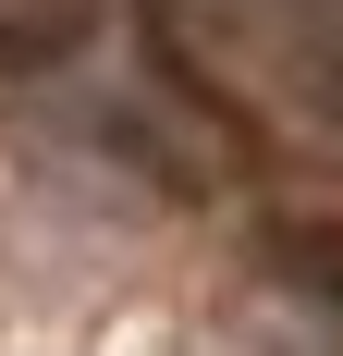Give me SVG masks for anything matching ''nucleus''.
Instances as JSON below:
<instances>
[{
  "label": "nucleus",
  "mask_w": 343,
  "mask_h": 356,
  "mask_svg": "<svg viewBox=\"0 0 343 356\" xmlns=\"http://www.w3.org/2000/svg\"><path fill=\"white\" fill-rule=\"evenodd\" d=\"M99 25V0H0V62H62Z\"/></svg>",
  "instance_id": "obj_2"
},
{
  "label": "nucleus",
  "mask_w": 343,
  "mask_h": 356,
  "mask_svg": "<svg viewBox=\"0 0 343 356\" xmlns=\"http://www.w3.org/2000/svg\"><path fill=\"white\" fill-rule=\"evenodd\" d=\"M160 62L282 147H343V0H147Z\"/></svg>",
  "instance_id": "obj_1"
}]
</instances>
